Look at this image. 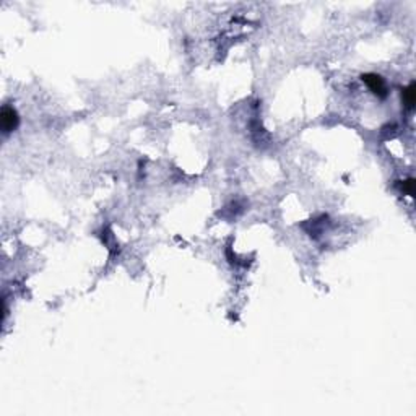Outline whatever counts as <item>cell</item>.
<instances>
[{
    "label": "cell",
    "instance_id": "cell-1",
    "mask_svg": "<svg viewBox=\"0 0 416 416\" xmlns=\"http://www.w3.org/2000/svg\"><path fill=\"white\" fill-rule=\"evenodd\" d=\"M20 117L16 114V111L12 106H4L2 113H0V125H2V132L7 135L13 132L16 127H18Z\"/></svg>",
    "mask_w": 416,
    "mask_h": 416
},
{
    "label": "cell",
    "instance_id": "cell-2",
    "mask_svg": "<svg viewBox=\"0 0 416 416\" xmlns=\"http://www.w3.org/2000/svg\"><path fill=\"white\" fill-rule=\"evenodd\" d=\"M361 78H363L364 83L368 85L369 90L374 93V95H377L380 98H384L387 95L385 81H384V78H382L380 75H377V73H366V75H363Z\"/></svg>",
    "mask_w": 416,
    "mask_h": 416
},
{
    "label": "cell",
    "instance_id": "cell-3",
    "mask_svg": "<svg viewBox=\"0 0 416 416\" xmlns=\"http://www.w3.org/2000/svg\"><path fill=\"white\" fill-rule=\"evenodd\" d=\"M402 98H403V103L408 109H413L414 106V99H416V93H414V83H410L408 87H406L402 93Z\"/></svg>",
    "mask_w": 416,
    "mask_h": 416
},
{
    "label": "cell",
    "instance_id": "cell-4",
    "mask_svg": "<svg viewBox=\"0 0 416 416\" xmlns=\"http://www.w3.org/2000/svg\"><path fill=\"white\" fill-rule=\"evenodd\" d=\"M402 190L408 195H413L414 193V181L413 179H406L402 185Z\"/></svg>",
    "mask_w": 416,
    "mask_h": 416
}]
</instances>
